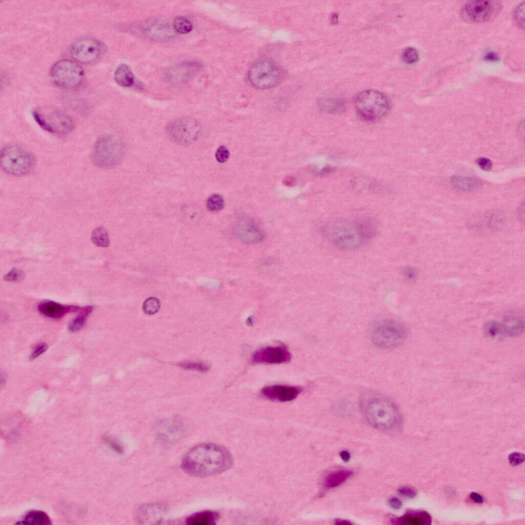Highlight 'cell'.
Here are the masks:
<instances>
[{
    "label": "cell",
    "mask_w": 525,
    "mask_h": 525,
    "mask_svg": "<svg viewBox=\"0 0 525 525\" xmlns=\"http://www.w3.org/2000/svg\"><path fill=\"white\" fill-rule=\"evenodd\" d=\"M232 463L230 453L224 448L212 443H203L191 448L181 463L183 471L196 477H206L220 473Z\"/></svg>",
    "instance_id": "1"
},
{
    "label": "cell",
    "mask_w": 525,
    "mask_h": 525,
    "mask_svg": "<svg viewBox=\"0 0 525 525\" xmlns=\"http://www.w3.org/2000/svg\"><path fill=\"white\" fill-rule=\"evenodd\" d=\"M378 228L369 218L338 220L329 224L324 229L328 241L338 249L352 251L374 238Z\"/></svg>",
    "instance_id": "2"
},
{
    "label": "cell",
    "mask_w": 525,
    "mask_h": 525,
    "mask_svg": "<svg viewBox=\"0 0 525 525\" xmlns=\"http://www.w3.org/2000/svg\"><path fill=\"white\" fill-rule=\"evenodd\" d=\"M368 422L381 430H390L398 426L401 416L398 408L391 400L382 397L369 398L364 406Z\"/></svg>",
    "instance_id": "3"
},
{
    "label": "cell",
    "mask_w": 525,
    "mask_h": 525,
    "mask_svg": "<svg viewBox=\"0 0 525 525\" xmlns=\"http://www.w3.org/2000/svg\"><path fill=\"white\" fill-rule=\"evenodd\" d=\"M124 153L123 142L112 135H105L96 141L92 154L94 165L100 168H111L120 161Z\"/></svg>",
    "instance_id": "4"
},
{
    "label": "cell",
    "mask_w": 525,
    "mask_h": 525,
    "mask_svg": "<svg viewBox=\"0 0 525 525\" xmlns=\"http://www.w3.org/2000/svg\"><path fill=\"white\" fill-rule=\"evenodd\" d=\"M408 331L402 322L392 319L380 320L374 324L371 331L373 343L382 348H391L402 344Z\"/></svg>",
    "instance_id": "5"
},
{
    "label": "cell",
    "mask_w": 525,
    "mask_h": 525,
    "mask_svg": "<svg viewBox=\"0 0 525 525\" xmlns=\"http://www.w3.org/2000/svg\"><path fill=\"white\" fill-rule=\"evenodd\" d=\"M355 106L361 117L368 121H375L386 115L389 109V103L387 97L380 92L368 90L357 96Z\"/></svg>",
    "instance_id": "6"
},
{
    "label": "cell",
    "mask_w": 525,
    "mask_h": 525,
    "mask_svg": "<svg viewBox=\"0 0 525 525\" xmlns=\"http://www.w3.org/2000/svg\"><path fill=\"white\" fill-rule=\"evenodd\" d=\"M34 163L33 156L18 146H8L1 150V167L7 174L16 176L28 174L33 169Z\"/></svg>",
    "instance_id": "7"
},
{
    "label": "cell",
    "mask_w": 525,
    "mask_h": 525,
    "mask_svg": "<svg viewBox=\"0 0 525 525\" xmlns=\"http://www.w3.org/2000/svg\"><path fill=\"white\" fill-rule=\"evenodd\" d=\"M248 77L253 86L265 89L279 84L284 77V73L281 68L273 62L261 59L250 67Z\"/></svg>",
    "instance_id": "8"
},
{
    "label": "cell",
    "mask_w": 525,
    "mask_h": 525,
    "mask_svg": "<svg viewBox=\"0 0 525 525\" xmlns=\"http://www.w3.org/2000/svg\"><path fill=\"white\" fill-rule=\"evenodd\" d=\"M51 76L54 83L65 89H73L83 82L84 73L82 68L75 62L62 59L52 67Z\"/></svg>",
    "instance_id": "9"
},
{
    "label": "cell",
    "mask_w": 525,
    "mask_h": 525,
    "mask_svg": "<svg viewBox=\"0 0 525 525\" xmlns=\"http://www.w3.org/2000/svg\"><path fill=\"white\" fill-rule=\"evenodd\" d=\"M105 48L99 41L91 37H84L74 42L70 52L77 62L91 64L98 61L104 53Z\"/></svg>",
    "instance_id": "10"
},
{
    "label": "cell",
    "mask_w": 525,
    "mask_h": 525,
    "mask_svg": "<svg viewBox=\"0 0 525 525\" xmlns=\"http://www.w3.org/2000/svg\"><path fill=\"white\" fill-rule=\"evenodd\" d=\"M166 131L173 140L187 145L197 138L200 132V126L194 118L184 117L171 122L167 126Z\"/></svg>",
    "instance_id": "11"
},
{
    "label": "cell",
    "mask_w": 525,
    "mask_h": 525,
    "mask_svg": "<svg viewBox=\"0 0 525 525\" xmlns=\"http://www.w3.org/2000/svg\"><path fill=\"white\" fill-rule=\"evenodd\" d=\"M500 2L495 1H472L464 6L462 14L467 21L483 23L494 17L501 9Z\"/></svg>",
    "instance_id": "12"
},
{
    "label": "cell",
    "mask_w": 525,
    "mask_h": 525,
    "mask_svg": "<svg viewBox=\"0 0 525 525\" xmlns=\"http://www.w3.org/2000/svg\"><path fill=\"white\" fill-rule=\"evenodd\" d=\"M524 322L516 316H509L501 322L489 321L483 326L484 334L490 338L502 336H514L522 333Z\"/></svg>",
    "instance_id": "13"
},
{
    "label": "cell",
    "mask_w": 525,
    "mask_h": 525,
    "mask_svg": "<svg viewBox=\"0 0 525 525\" xmlns=\"http://www.w3.org/2000/svg\"><path fill=\"white\" fill-rule=\"evenodd\" d=\"M291 354L286 347L269 346L256 351L252 355V361L255 364H280L287 363Z\"/></svg>",
    "instance_id": "14"
},
{
    "label": "cell",
    "mask_w": 525,
    "mask_h": 525,
    "mask_svg": "<svg viewBox=\"0 0 525 525\" xmlns=\"http://www.w3.org/2000/svg\"><path fill=\"white\" fill-rule=\"evenodd\" d=\"M299 387L284 385H273L262 388L261 394L271 400L286 402L294 400L301 392Z\"/></svg>",
    "instance_id": "15"
},
{
    "label": "cell",
    "mask_w": 525,
    "mask_h": 525,
    "mask_svg": "<svg viewBox=\"0 0 525 525\" xmlns=\"http://www.w3.org/2000/svg\"><path fill=\"white\" fill-rule=\"evenodd\" d=\"M237 237L247 244H255L262 241L265 234L261 229L255 223L251 221L239 222L235 228Z\"/></svg>",
    "instance_id": "16"
},
{
    "label": "cell",
    "mask_w": 525,
    "mask_h": 525,
    "mask_svg": "<svg viewBox=\"0 0 525 525\" xmlns=\"http://www.w3.org/2000/svg\"><path fill=\"white\" fill-rule=\"evenodd\" d=\"M201 68L202 66L198 62H184L169 70L166 74V78L173 84L181 83L187 81Z\"/></svg>",
    "instance_id": "17"
},
{
    "label": "cell",
    "mask_w": 525,
    "mask_h": 525,
    "mask_svg": "<svg viewBox=\"0 0 525 525\" xmlns=\"http://www.w3.org/2000/svg\"><path fill=\"white\" fill-rule=\"evenodd\" d=\"M172 27L164 21L153 20L145 26L144 33L149 38L155 41H165L173 36Z\"/></svg>",
    "instance_id": "18"
},
{
    "label": "cell",
    "mask_w": 525,
    "mask_h": 525,
    "mask_svg": "<svg viewBox=\"0 0 525 525\" xmlns=\"http://www.w3.org/2000/svg\"><path fill=\"white\" fill-rule=\"evenodd\" d=\"M77 307L65 306L53 301H43L38 306V310L41 314L53 319H60L67 313L78 310Z\"/></svg>",
    "instance_id": "19"
},
{
    "label": "cell",
    "mask_w": 525,
    "mask_h": 525,
    "mask_svg": "<svg viewBox=\"0 0 525 525\" xmlns=\"http://www.w3.org/2000/svg\"><path fill=\"white\" fill-rule=\"evenodd\" d=\"M54 132L60 134L71 133L74 129V123L71 118L61 112H54L50 117L49 122Z\"/></svg>",
    "instance_id": "20"
},
{
    "label": "cell",
    "mask_w": 525,
    "mask_h": 525,
    "mask_svg": "<svg viewBox=\"0 0 525 525\" xmlns=\"http://www.w3.org/2000/svg\"><path fill=\"white\" fill-rule=\"evenodd\" d=\"M393 521L395 524H399L426 525L431 523V517L425 511H410Z\"/></svg>",
    "instance_id": "21"
},
{
    "label": "cell",
    "mask_w": 525,
    "mask_h": 525,
    "mask_svg": "<svg viewBox=\"0 0 525 525\" xmlns=\"http://www.w3.org/2000/svg\"><path fill=\"white\" fill-rule=\"evenodd\" d=\"M219 517L214 511H204L194 513L186 519L188 525H211L215 524Z\"/></svg>",
    "instance_id": "22"
},
{
    "label": "cell",
    "mask_w": 525,
    "mask_h": 525,
    "mask_svg": "<svg viewBox=\"0 0 525 525\" xmlns=\"http://www.w3.org/2000/svg\"><path fill=\"white\" fill-rule=\"evenodd\" d=\"M114 78L115 82L123 87H129L134 82V74L126 64H122L117 67L114 72Z\"/></svg>",
    "instance_id": "23"
},
{
    "label": "cell",
    "mask_w": 525,
    "mask_h": 525,
    "mask_svg": "<svg viewBox=\"0 0 525 525\" xmlns=\"http://www.w3.org/2000/svg\"><path fill=\"white\" fill-rule=\"evenodd\" d=\"M52 523L49 516L44 512L32 510L28 512L17 524L25 525H49Z\"/></svg>",
    "instance_id": "24"
},
{
    "label": "cell",
    "mask_w": 525,
    "mask_h": 525,
    "mask_svg": "<svg viewBox=\"0 0 525 525\" xmlns=\"http://www.w3.org/2000/svg\"><path fill=\"white\" fill-rule=\"evenodd\" d=\"M450 182L453 187L461 191L474 190L479 187L481 183L476 178L462 176H455L452 177Z\"/></svg>",
    "instance_id": "25"
},
{
    "label": "cell",
    "mask_w": 525,
    "mask_h": 525,
    "mask_svg": "<svg viewBox=\"0 0 525 525\" xmlns=\"http://www.w3.org/2000/svg\"><path fill=\"white\" fill-rule=\"evenodd\" d=\"M353 472L349 470H340L329 474L325 480L324 484L327 488H336L349 479Z\"/></svg>",
    "instance_id": "26"
},
{
    "label": "cell",
    "mask_w": 525,
    "mask_h": 525,
    "mask_svg": "<svg viewBox=\"0 0 525 525\" xmlns=\"http://www.w3.org/2000/svg\"><path fill=\"white\" fill-rule=\"evenodd\" d=\"M93 311L92 306H86L80 310L79 314L69 323L68 329L72 333L80 331L85 326L88 317Z\"/></svg>",
    "instance_id": "27"
},
{
    "label": "cell",
    "mask_w": 525,
    "mask_h": 525,
    "mask_svg": "<svg viewBox=\"0 0 525 525\" xmlns=\"http://www.w3.org/2000/svg\"><path fill=\"white\" fill-rule=\"evenodd\" d=\"M92 240L94 244L100 247H107L110 243L108 232L103 227H98L93 230Z\"/></svg>",
    "instance_id": "28"
},
{
    "label": "cell",
    "mask_w": 525,
    "mask_h": 525,
    "mask_svg": "<svg viewBox=\"0 0 525 525\" xmlns=\"http://www.w3.org/2000/svg\"><path fill=\"white\" fill-rule=\"evenodd\" d=\"M206 206L208 210L210 212H217L220 211L224 208V199L220 194H213L208 198Z\"/></svg>",
    "instance_id": "29"
},
{
    "label": "cell",
    "mask_w": 525,
    "mask_h": 525,
    "mask_svg": "<svg viewBox=\"0 0 525 525\" xmlns=\"http://www.w3.org/2000/svg\"><path fill=\"white\" fill-rule=\"evenodd\" d=\"M173 28L178 33L186 34L191 31L193 29V25L187 18L178 16L174 20Z\"/></svg>",
    "instance_id": "30"
},
{
    "label": "cell",
    "mask_w": 525,
    "mask_h": 525,
    "mask_svg": "<svg viewBox=\"0 0 525 525\" xmlns=\"http://www.w3.org/2000/svg\"><path fill=\"white\" fill-rule=\"evenodd\" d=\"M160 307V304L159 300L156 297H150L144 301L143 309L145 314L153 315L158 312Z\"/></svg>",
    "instance_id": "31"
},
{
    "label": "cell",
    "mask_w": 525,
    "mask_h": 525,
    "mask_svg": "<svg viewBox=\"0 0 525 525\" xmlns=\"http://www.w3.org/2000/svg\"><path fill=\"white\" fill-rule=\"evenodd\" d=\"M178 366L186 370H195L200 372H206L209 369L208 365L200 361H184L179 363Z\"/></svg>",
    "instance_id": "32"
},
{
    "label": "cell",
    "mask_w": 525,
    "mask_h": 525,
    "mask_svg": "<svg viewBox=\"0 0 525 525\" xmlns=\"http://www.w3.org/2000/svg\"><path fill=\"white\" fill-rule=\"evenodd\" d=\"M401 58L403 62L407 64H414L418 60V52L414 48L408 47L402 51L401 54Z\"/></svg>",
    "instance_id": "33"
},
{
    "label": "cell",
    "mask_w": 525,
    "mask_h": 525,
    "mask_svg": "<svg viewBox=\"0 0 525 525\" xmlns=\"http://www.w3.org/2000/svg\"><path fill=\"white\" fill-rule=\"evenodd\" d=\"M32 114L34 120L41 128L48 132L54 133L49 122L46 120L39 112L33 111Z\"/></svg>",
    "instance_id": "34"
},
{
    "label": "cell",
    "mask_w": 525,
    "mask_h": 525,
    "mask_svg": "<svg viewBox=\"0 0 525 525\" xmlns=\"http://www.w3.org/2000/svg\"><path fill=\"white\" fill-rule=\"evenodd\" d=\"M524 2L520 4L514 12V19L516 24L523 29L524 24Z\"/></svg>",
    "instance_id": "35"
},
{
    "label": "cell",
    "mask_w": 525,
    "mask_h": 525,
    "mask_svg": "<svg viewBox=\"0 0 525 525\" xmlns=\"http://www.w3.org/2000/svg\"><path fill=\"white\" fill-rule=\"evenodd\" d=\"M230 156V152L226 147L220 146L215 152V158L220 163L226 162Z\"/></svg>",
    "instance_id": "36"
},
{
    "label": "cell",
    "mask_w": 525,
    "mask_h": 525,
    "mask_svg": "<svg viewBox=\"0 0 525 525\" xmlns=\"http://www.w3.org/2000/svg\"><path fill=\"white\" fill-rule=\"evenodd\" d=\"M24 274L23 271L18 269H12L5 275V279L13 282L19 281L24 278Z\"/></svg>",
    "instance_id": "37"
},
{
    "label": "cell",
    "mask_w": 525,
    "mask_h": 525,
    "mask_svg": "<svg viewBox=\"0 0 525 525\" xmlns=\"http://www.w3.org/2000/svg\"><path fill=\"white\" fill-rule=\"evenodd\" d=\"M475 163L483 171H489L492 169V163L491 160L488 158L479 157L476 160Z\"/></svg>",
    "instance_id": "38"
},
{
    "label": "cell",
    "mask_w": 525,
    "mask_h": 525,
    "mask_svg": "<svg viewBox=\"0 0 525 525\" xmlns=\"http://www.w3.org/2000/svg\"><path fill=\"white\" fill-rule=\"evenodd\" d=\"M48 349V345L46 343H41L37 345L32 351L30 355V359H34L41 355L43 354Z\"/></svg>",
    "instance_id": "39"
},
{
    "label": "cell",
    "mask_w": 525,
    "mask_h": 525,
    "mask_svg": "<svg viewBox=\"0 0 525 525\" xmlns=\"http://www.w3.org/2000/svg\"><path fill=\"white\" fill-rule=\"evenodd\" d=\"M524 456L523 454L518 452H514L511 454L509 457L510 463L513 466H517L524 461Z\"/></svg>",
    "instance_id": "40"
},
{
    "label": "cell",
    "mask_w": 525,
    "mask_h": 525,
    "mask_svg": "<svg viewBox=\"0 0 525 525\" xmlns=\"http://www.w3.org/2000/svg\"><path fill=\"white\" fill-rule=\"evenodd\" d=\"M418 275L417 271L413 267H406L402 270V275L408 280L415 279Z\"/></svg>",
    "instance_id": "41"
},
{
    "label": "cell",
    "mask_w": 525,
    "mask_h": 525,
    "mask_svg": "<svg viewBox=\"0 0 525 525\" xmlns=\"http://www.w3.org/2000/svg\"><path fill=\"white\" fill-rule=\"evenodd\" d=\"M398 493L402 496L406 497L412 498L416 496V490L411 487L405 486L399 488Z\"/></svg>",
    "instance_id": "42"
},
{
    "label": "cell",
    "mask_w": 525,
    "mask_h": 525,
    "mask_svg": "<svg viewBox=\"0 0 525 525\" xmlns=\"http://www.w3.org/2000/svg\"><path fill=\"white\" fill-rule=\"evenodd\" d=\"M106 442L115 452L122 453L123 452V448L115 440L111 438L106 437L105 439Z\"/></svg>",
    "instance_id": "43"
},
{
    "label": "cell",
    "mask_w": 525,
    "mask_h": 525,
    "mask_svg": "<svg viewBox=\"0 0 525 525\" xmlns=\"http://www.w3.org/2000/svg\"><path fill=\"white\" fill-rule=\"evenodd\" d=\"M388 503L389 506L394 509H399L402 506V502L398 498L392 497L388 500Z\"/></svg>",
    "instance_id": "44"
},
{
    "label": "cell",
    "mask_w": 525,
    "mask_h": 525,
    "mask_svg": "<svg viewBox=\"0 0 525 525\" xmlns=\"http://www.w3.org/2000/svg\"><path fill=\"white\" fill-rule=\"evenodd\" d=\"M484 58L488 61L495 62L499 59L497 54L493 51H488L484 55Z\"/></svg>",
    "instance_id": "45"
},
{
    "label": "cell",
    "mask_w": 525,
    "mask_h": 525,
    "mask_svg": "<svg viewBox=\"0 0 525 525\" xmlns=\"http://www.w3.org/2000/svg\"><path fill=\"white\" fill-rule=\"evenodd\" d=\"M470 497L476 503H481L483 501L482 496L478 493L475 492L471 493Z\"/></svg>",
    "instance_id": "46"
},
{
    "label": "cell",
    "mask_w": 525,
    "mask_h": 525,
    "mask_svg": "<svg viewBox=\"0 0 525 525\" xmlns=\"http://www.w3.org/2000/svg\"><path fill=\"white\" fill-rule=\"evenodd\" d=\"M340 456L341 458L345 462H347L350 460V454L347 451H342L340 453Z\"/></svg>",
    "instance_id": "47"
},
{
    "label": "cell",
    "mask_w": 525,
    "mask_h": 525,
    "mask_svg": "<svg viewBox=\"0 0 525 525\" xmlns=\"http://www.w3.org/2000/svg\"><path fill=\"white\" fill-rule=\"evenodd\" d=\"M335 522H336L335 523L336 524H340V525H348V524H351V523L350 522H349V521H348V520H343V519H340L336 520Z\"/></svg>",
    "instance_id": "48"
}]
</instances>
